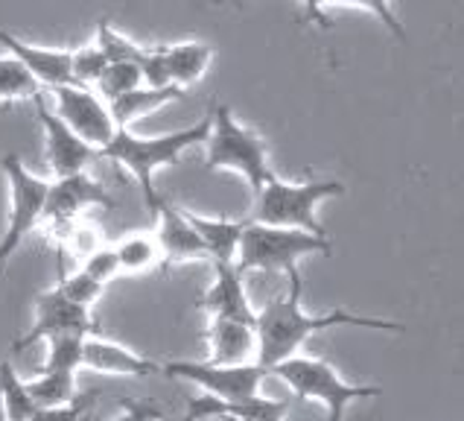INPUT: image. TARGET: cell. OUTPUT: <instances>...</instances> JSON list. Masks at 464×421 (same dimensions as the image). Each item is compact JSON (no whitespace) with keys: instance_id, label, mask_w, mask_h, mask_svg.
<instances>
[{"instance_id":"cell-1","label":"cell","mask_w":464,"mask_h":421,"mask_svg":"<svg viewBox=\"0 0 464 421\" xmlns=\"http://www.w3.org/2000/svg\"><path fill=\"white\" fill-rule=\"evenodd\" d=\"M289 289L275 296L263 310H257L255 334H257V366L269 372L272 366L295 357L298 348L313 334L330 331V328H371V331H389L403 334L406 325L394 319H380V316H362L351 313L344 308H336L330 313H307L301 305L304 281L298 269L286 272Z\"/></svg>"},{"instance_id":"cell-2","label":"cell","mask_w":464,"mask_h":421,"mask_svg":"<svg viewBox=\"0 0 464 421\" xmlns=\"http://www.w3.org/2000/svg\"><path fill=\"white\" fill-rule=\"evenodd\" d=\"M208 132H210V112L188 129L167 132V135H155V138H140L131 129H117L114 138L100 150V158H109V162L126 167L140 184L143 202H147V208H152L158 200L155 173L161 167L176 164L181 152H188L196 143H205Z\"/></svg>"},{"instance_id":"cell-3","label":"cell","mask_w":464,"mask_h":421,"mask_svg":"<svg viewBox=\"0 0 464 421\" xmlns=\"http://www.w3.org/2000/svg\"><path fill=\"white\" fill-rule=\"evenodd\" d=\"M344 193V184L336 179H307V181H281L272 176L257 191V202L251 208L248 222L272 229H295L313 237H327L324 226L315 217V208L324 200Z\"/></svg>"},{"instance_id":"cell-4","label":"cell","mask_w":464,"mask_h":421,"mask_svg":"<svg viewBox=\"0 0 464 421\" xmlns=\"http://www.w3.org/2000/svg\"><path fill=\"white\" fill-rule=\"evenodd\" d=\"M205 162H208V170H231V173H240L255 193L275 176L269 167V152L263 138L237 121L234 112L225 103H217L214 109H210Z\"/></svg>"},{"instance_id":"cell-5","label":"cell","mask_w":464,"mask_h":421,"mask_svg":"<svg viewBox=\"0 0 464 421\" xmlns=\"http://www.w3.org/2000/svg\"><path fill=\"white\" fill-rule=\"evenodd\" d=\"M269 375L281 377L298 398L322 404L327 413V421H344L348 404L360 401V398H377L382 392L380 387L348 384V380H344L327 360L304 357V354H295V357L272 366Z\"/></svg>"},{"instance_id":"cell-6","label":"cell","mask_w":464,"mask_h":421,"mask_svg":"<svg viewBox=\"0 0 464 421\" xmlns=\"http://www.w3.org/2000/svg\"><path fill=\"white\" fill-rule=\"evenodd\" d=\"M330 255L334 252V243L330 237H313L307 231H295V229H272V226H257V222H248L243 237H240V249H237V269L243 275L248 269H260V272H289L298 269V260L307 255Z\"/></svg>"},{"instance_id":"cell-7","label":"cell","mask_w":464,"mask_h":421,"mask_svg":"<svg viewBox=\"0 0 464 421\" xmlns=\"http://www.w3.org/2000/svg\"><path fill=\"white\" fill-rule=\"evenodd\" d=\"M4 173L9 181V222L6 231L0 234V269L6 267L9 258L18 252L21 243L35 231V226L44 217L47 188L50 181L33 176L30 170L21 164L18 155H4Z\"/></svg>"},{"instance_id":"cell-8","label":"cell","mask_w":464,"mask_h":421,"mask_svg":"<svg viewBox=\"0 0 464 421\" xmlns=\"http://www.w3.org/2000/svg\"><path fill=\"white\" fill-rule=\"evenodd\" d=\"M161 375L190 380L205 395L225 404L248 401L260 395L263 380H266V368L257 363L248 366H210V363H190V360H172L161 363Z\"/></svg>"},{"instance_id":"cell-9","label":"cell","mask_w":464,"mask_h":421,"mask_svg":"<svg viewBox=\"0 0 464 421\" xmlns=\"http://www.w3.org/2000/svg\"><path fill=\"white\" fill-rule=\"evenodd\" d=\"M100 334V322L91 316V310L73 305L68 301L56 287L44 289L42 296L35 299V322L26 331L12 351H21L24 346H33V342H47L56 337H97Z\"/></svg>"},{"instance_id":"cell-10","label":"cell","mask_w":464,"mask_h":421,"mask_svg":"<svg viewBox=\"0 0 464 421\" xmlns=\"http://www.w3.org/2000/svg\"><path fill=\"white\" fill-rule=\"evenodd\" d=\"M53 103H56L53 112L59 114V121L97 152L114 138L117 126L109 114V105H105L91 88H79V85L56 88L53 91Z\"/></svg>"},{"instance_id":"cell-11","label":"cell","mask_w":464,"mask_h":421,"mask_svg":"<svg viewBox=\"0 0 464 421\" xmlns=\"http://www.w3.org/2000/svg\"><path fill=\"white\" fill-rule=\"evenodd\" d=\"M88 208H114L111 193L105 191L97 179H91L88 173L53 179L47 188L42 220H47L50 229L56 234H68L73 229V220Z\"/></svg>"},{"instance_id":"cell-12","label":"cell","mask_w":464,"mask_h":421,"mask_svg":"<svg viewBox=\"0 0 464 421\" xmlns=\"http://www.w3.org/2000/svg\"><path fill=\"white\" fill-rule=\"evenodd\" d=\"M33 103L44 129V158H47L50 173L56 179L85 173V167L94 162V158H100V152L94 147H88L82 138H76L73 132L59 121V114L50 109L44 94H38Z\"/></svg>"},{"instance_id":"cell-13","label":"cell","mask_w":464,"mask_h":421,"mask_svg":"<svg viewBox=\"0 0 464 421\" xmlns=\"http://www.w3.org/2000/svg\"><path fill=\"white\" fill-rule=\"evenodd\" d=\"M155 217V246L161 252L164 260L172 263H188V260H205L208 252L198 234L193 231V226L184 217V210L176 208L164 193H158L155 205L150 208Z\"/></svg>"},{"instance_id":"cell-14","label":"cell","mask_w":464,"mask_h":421,"mask_svg":"<svg viewBox=\"0 0 464 421\" xmlns=\"http://www.w3.org/2000/svg\"><path fill=\"white\" fill-rule=\"evenodd\" d=\"M198 308L208 313V319H228L243 325H255L257 319V310L246 293L243 272L237 269V263H214V284L205 289Z\"/></svg>"},{"instance_id":"cell-15","label":"cell","mask_w":464,"mask_h":421,"mask_svg":"<svg viewBox=\"0 0 464 421\" xmlns=\"http://www.w3.org/2000/svg\"><path fill=\"white\" fill-rule=\"evenodd\" d=\"M0 44L6 47L9 56H15L30 76L35 79L42 88H64L73 85L71 76V50H53V47H35L21 42L18 35H12L9 30H0Z\"/></svg>"},{"instance_id":"cell-16","label":"cell","mask_w":464,"mask_h":421,"mask_svg":"<svg viewBox=\"0 0 464 421\" xmlns=\"http://www.w3.org/2000/svg\"><path fill=\"white\" fill-rule=\"evenodd\" d=\"M82 368H94L102 375H123V377H150L161 375V363H155L143 354L126 346H117L111 339L88 337L82 342Z\"/></svg>"},{"instance_id":"cell-17","label":"cell","mask_w":464,"mask_h":421,"mask_svg":"<svg viewBox=\"0 0 464 421\" xmlns=\"http://www.w3.org/2000/svg\"><path fill=\"white\" fill-rule=\"evenodd\" d=\"M289 410L286 401H275V398H263V395H255L248 401H234L225 404L210 398V395H198L188 404L181 418L188 421H208V418H231V421H284Z\"/></svg>"},{"instance_id":"cell-18","label":"cell","mask_w":464,"mask_h":421,"mask_svg":"<svg viewBox=\"0 0 464 421\" xmlns=\"http://www.w3.org/2000/svg\"><path fill=\"white\" fill-rule=\"evenodd\" d=\"M208 348L210 366H248L257 354L255 325L208 319Z\"/></svg>"},{"instance_id":"cell-19","label":"cell","mask_w":464,"mask_h":421,"mask_svg":"<svg viewBox=\"0 0 464 421\" xmlns=\"http://www.w3.org/2000/svg\"><path fill=\"white\" fill-rule=\"evenodd\" d=\"M184 217L193 226V231L202 240L208 260L214 263H234L237 249H240V237L248 226V220H219V217H202L184 210Z\"/></svg>"},{"instance_id":"cell-20","label":"cell","mask_w":464,"mask_h":421,"mask_svg":"<svg viewBox=\"0 0 464 421\" xmlns=\"http://www.w3.org/2000/svg\"><path fill=\"white\" fill-rule=\"evenodd\" d=\"M184 97V91L181 88H135V91H129V94L123 97H117L111 103H105L109 105V114H111V121L117 129H129L131 123L138 121V117L143 114H152L158 112L161 105L167 103H176Z\"/></svg>"},{"instance_id":"cell-21","label":"cell","mask_w":464,"mask_h":421,"mask_svg":"<svg viewBox=\"0 0 464 421\" xmlns=\"http://www.w3.org/2000/svg\"><path fill=\"white\" fill-rule=\"evenodd\" d=\"M210 59H214V50L205 42H181L164 47V64H167V76L172 88H190L198 79L205 76Z\"/></svg>"},{"instance_id":"cell-22","label":"cell","mask_w":464,"mask_h":421,"mask_svg":"<svg viewBox=\"0 0 464 421\" xmlns=\"http://www.w3.org/2000/svg\"><path fill=\"white\" fill-rule=\"evenodd\" d=\"M76 375L68 372H38V377L24 380L26 392L35 404V410H53V406H64L76 398Z\"/></svg>"},{"instance_id":"cell-23","label":"cell","mask_w":464,"mask_h":421,"mask_svg":"<svg viewBox=\"0 0 464 421\" xmlns=\"http://www.w3.org/2000/svg\"><path fill=\"white\" fill-rule=\"evenodd\" d=\"M0 413L6 421H30L35 404L9 360H0Z\"/></svg>"},{"instance_id":"cell-24","label":"cell","mask_w":464,"mask_h":421,"mask_svg":"<svg viewBox=\"0 0 464 421\" xmlns=\"http://www.w3.org/2000/svg\"><path fill=\"white\" fill-rule=\"evenodd\" d=\"M38 94H42V85L30 76V71L15 56L4 53L0 56V105L18 100H35Z\"/></svg>"},{"instance_id":"cell-25","label":"cell","mask_w":464,"mask_h":421,"mask_svg":"<svg viewBox=\"0 0 464 421\" xmlns=\"http://www.w3.org/2000/svg\"><path fill=\"white\" fill-rule=\"evenodd\" d=\"M97 50L109 64H140L143 53H147V47H138L131 38L117 33L109 21H100L97 26Z\"/></svg>"},{"instance_id":"cell-26","label":"cell","mask_w":464,"mask_h":421,"mask_svg":"<svg viewBox=\"0 0 464 421\" xmlns=\"http://www.w3.org/2000/svg\"><path fill=\"white\" fill-rule=\"evenodd\" d=\"M114 255H117V267L121 272H140V269H150L161 260V252L155 246V237L150 234H131L121 246H114Z\"/></svg>"},{"instance_id":"cell-27","label":"cell","mask_w":464,"mask_h":421,"mask_svg":"<svg viewBox=\"0 0 464 421\" xmlns=\"http://www.w3.org/2000/svg\"><path fill=\"white\" fill-rule=\"evenodd\" d=\"M82 342L85 337H56L47 339V354L38 372H68L76 375L82 368Z\"/></svg>"},{"instance_id":"cell-28","label":"cell","mask_w":464,"mask_h":421,"mask_svg":"<svg viewBox=\"0 0 464 421\" xmlns=\"http://www.w3.org/2000/svg\"><path fill=\"white\" fill-rule=\"evenodd\" d=\"M140 68L138 64H109V68L102 71V76L97 79V91L94 94L102 100V103H111L117 97L129 94V91L140 88Z\"/></svg>"},{"instance_id":"cell-29","label":"cell","mask_w":464,"mask_h":421,"mask_svg":"<svg viewBox=\"0 0 464 421\" xmlns=\"http://www.w3.org/2000/svg\"><path fill=\"white\" fill-rule=\"evenodd\" d=\"M105 68H109V62L102 59V53L97 50V44L79 47V50L71 53V76H73V85H79V88L97 85V79L102 76Z\"/></svg>"},{"instance_id":"cell-30","label":"cell","mask_w":464,"mask_h":421,"mask_svg":"<svg viewBox=\"0 0 464 421\" xmlns=\"http://www.w3.org/2000/svg\"><path fill=\"white\" fill-rule=\"evenodd\" d=\"M56 289H59V293H62L64 299H68V301H73V305L85 308V310L94 308V301L102 296V287H100L97 281H91L82 269H73V272L64 275V279L56 284Z\"/></svg>"},{"instance_id":"cell-31","label":"cell","mask_w":464,"mask_h":421,"mask_svg":"<svg viewBox=\"0 0 464 421\" xmlns=\"http://www.w3.org/2000/svg\"><path fill=\"white\" fill-rule=\"evenodd\" d=\"M85 275L91 281H97L100 287H105L117 272H121V267H117V255H114V249L109 246H102V249H91V252L85 255V263L82 267Z\"/></svg>"},{"instance_id":"cell-32","label":"cell","mask_w":464,"mask_h":421,"mask_svg":"<svg viewBox=\"0 0 464 421\" xmlns=\"http://www.w3.org/2000/svg\"><path fill=\"white\" fill-rule=\"evenodd\" d=\"M88 406H91V395L73 398L64 406H53V410H35L30 421H88Z\"/></svg>"},{"instance_id":"cell-33","label":"cell","mask_w":464,"mask_h":421,"mask_svg":"<svg viewBox=\"0 0 464 421\" xmlns=\"http://www.w3.org/2000/svg\"><path fill=\"white\" fill-rule=\"evenodd\" d=\"M158 418H161V413H158L155 406L140 404V401H126L123 413L117 418H111V421H158Z\"/></svg>"},{"instance_id":"cell-34","label":"cell","mask_w":464,"mask_h":421,"mask_svg":"<svg viewBox=\"0 0 464 421\" xmlns=\"http://www.w3.org/2000/svg\"><path fill=\"white\" fill-rule=\"evenodd\" d=\"M222 421H231V418H222Z\"/></svg>"},{"instance_id":"cell-35","label":"cell","mask_w":464,"mask_h":421,"mask_svg":"<svg viewBox=\"0 0 464 421\" xmlns=\"http://www.w3.org/2000/svg\"><path fill=\"white\" fill-rule=\"evenodd\" d=\"M0 418H4V413H0Z\"/></svg>"},{"instance_id":"cell-36","label":"cell","mask_w":464,"mask_h":421,"mask_svg":"<svg viewBox=\"0 0 464 421\" xmlns=\"http://www.w3.org/2000/svg\"><path fill=\"white\" fill-rule=\"evenodd\" d=\"M181 421H188V418H181Z\"/></svg>"}]
</instances>
